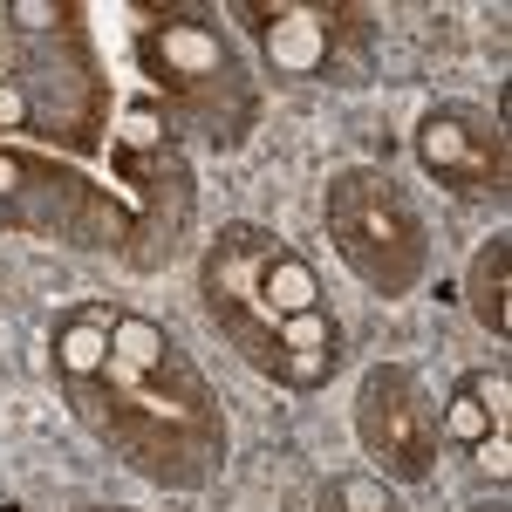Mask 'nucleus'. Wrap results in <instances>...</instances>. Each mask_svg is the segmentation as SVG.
<instances>
[{
  "instance_id": "obj_1",
  "label": "nucleus",
  "mask_w": 512,
  "mask_h": 512,
  "mask_svg": "<svg viewBox=\"0 0 512 512\" xmlns=\"http://www.w3.org/2000/svg\"><path fill=\"white\" fill-rule=\"evenodd\" d=\"M328 233L335 253L383 294H403L424 274V219L383 171H342L328 185Z\"/></svg>"
},
{
  "instance_id": "obj_2",
  "label": "nucleus",
  "mask_w": 512,
  "mask_h": 512,
  "mask_svg": "<svg viewBox=\"0 0 512 512\" xmlns=\"http://www.w3.org/2000/svg\"><path fill=\"white\" fill-rule=\"evenodd\" d=\"M355 437L362 451L376 458V478H396V485H417L431 478L437 465V410L424 403L417 376L403 362H376L355 390Z\"/></svg>"
},
{
  "instance_id": "obj_3",
  "label": "nucleus",
  "mask_w": 512,
  "mask_h": 512,
  "mask_svg": "<svg viewBox=\"0 0 512 512\" xmlns=\"http://www.w3.org/2000/svg\"><path fill=\"white\" fill-rule=\"evenodd\" d=\"M274 253H280L274 233H260V226H226L219 246L205 253V274H198L212 321H219L239 349H246L253 369H267V362H274V328H280V321L267 315V301H260V274H267V260H274Z\"/></svg>"
},
{
  "instance_id": "obj_4",
  "label": "nucleus",
  "mask_w": 512,
  "mask_h": 512,
  "mask_svg": "<svg viewBox=\"0 0 512 512\" xmlns=\"http://www.w3.org/2000/svg\"><path fill=\"white\" fill-rule=\"evenodd\" d=\"M410 144H417V164L451 192H506V130L485 123L478 110H458V103L424 110Z\"/></svg>"
},
{
  "instance_id": "obj_5",
  "label": "nucleus",
  "mask_w": 512,
  "mask_h": 512,
  "mask_svg": "<svg viewBox=\"0 0 512 512\" xmlns=\"http://www.w3.org/2000/svg\"><path fill=\"white\" fill-rule=\"evenodd\" d=\"M267 69L287 82H308L321 69H335V14L308 7V0H274V7H246Z\"/></svg>"
},
{
  "instance_id": "obj_6",
  "label": "nucleus",
  "mask_w": 512,
  "mask_h": 512,
  "mask_svg": "<svg viewBox=\"0 0 512 512\" xmlns=\"http://www.w3.org/2000/svg\"><path fill=\"white\" fill-rule=\"evenodd\" d=\"M144 62L158 69V82L171 89H212V82H233V48L198 28V21H171L158 35L144 41Z\"/></svg>"
},
{
  "instance_id": "obj_7",
  "label": "nucleus",
  "mask_w": 512,
  "mask_h": 512,
  "mask_svg": "<svg viewBox=\"0 0 512 512\" xmlns=\"http://www.w3.org/2000/svg\"><path fill=\"white\" fill-rule=\"evenodd\" d=\"M335 362H342V328H335L328 308L287 315L274 328V362H267V376H280L287 390H315V383H328Z\"/></svg>"
},
{
  "instance_id": "obj_8",
  "label": "nucleus",
  "mask_w": 512,
  "mask_h": 512,
  "mask_svg": "<svg viewBox=\"0 0 512 512\" xmlns=\"http://www.w3.org/2000/svg\"><path fill=\"white\" fill-rule=\"evenodd\" d=\"M110 355H117L123 369H137V376H178V383L198 396L192 369L178 362V342L164 335L158 321H144V315H117V321H110Z\"/></svg>"
},
{
  "instance_id": "obj_9",
  "label": "nucleus",
  "mask_w": 512,
  "mask_h": 512,
  "mask_svg": "<svg viewBox=\"0 0 512 512\" xmlns=\"http://www.w3.org/2000/svg\"><path fill=\"white\" fill-rule=\"evenodd\" d=\"M506 287H512V239L492 233V239L472 253V274H465V301H472L478 328H492V342H506V328H512Z\"/></svg>"
},
{
  "instance_id": "obj_10",
  "label": "nucleus",
  "mask_w": 512,
  "mask_h": 512,
  "mask_svg": "<svg viewBox=\"0 0 512 512\" xmlns=\"http://www.w3.org/2000/svg\"><path fill=\"white\" fill-rule=\"evenodd\" d=\"M55 369L89 390L103 369H110V315H96V308H82V315L55 321Z\"/></svg>"
},
{
  "instance_id": "obj_11",
  "label": "nucleus",
  "mask_w": 512,
  "mask_h": 512,
  "mask_svg": "<svg viewBox=\"0 0 512 512\" xmlns=\"http://www.w3.org/2000/svg\"><path fill=\"white\" fill-rule=\"evenodd\" d=\"M260 301H267V315H274V321L321 308V280H315V267H308L301 253H287V246H280L274 260H267V274H260Z\"/></svg>"
},
{
  "instance_id": "obj_12",
  "label": "nucleus",
  "mask_w": 512,
  "mask_h": 512,
  "mask_svg": "<svg viewBox=\"0 0 512 512\" xmlns=\"http://www.w3.org/2000/svg\"><path fill=\"white\" fill-rule=\"evenodd\" d=\"M321 512H396V492L376 472H342L321 485Z\"/></svg>"
},
{
  "instance_id": "obj_13",
  "label": "nucleus",
  "mask_w": 512,
  "mask_h": 512,
  "mask_svg": "<svg viewBox=\"0 0 512 512\" xmlns=\"http://www.w3.org/2000/svg\"><path fill=\"white\" fill-rule=\"evenodd\" d=\"M437 437H451V444H478V437H492V417L478 410V396L458 383L451 390V403L437 410Z\"/></svg>"
},
{
  "instance_id": "obj_14",
  "label": "nucleus",
  "mask_w": 512,
  "mask_h": 512,
  "mask_svg": "<svg viewBox=\"0 0 512 512\" xmlns=\"http://www.w3.org/2000/svg\"><path fill=\"white\" fill-rule=\"evenodd\" d=\"M465 390L478 396V410L492 417V431H512V376L506 369H492V376H472Z\"/></svg>"
},
{
  "instance_id": "obj_15",
  "label": "nucleus",
  "mask_w": 512,
  "mask_h": 512,
  "mask_svg": "<svg viewBox=\"0 0 512 512\" xmlns=\"http://www.w3.org/2000/svg\"><path fill=\"white\" fill-rule=\"evenodd\" d=\"M472 451H478V465L492 472V485H506V478H512V431H492V437H478Z\"/></svg>"
},
{
  "instance_id": "obj_16",
  "label": "nucleus",
  "mask_w": 512,
  "mask_h": 512,
  "mask_svg": "<svg viewBox=\"0 0 512 512\" xmlns=\"http://www.w3.org/2000/svg\"><path fill=\"white\" fill-rule=\"evenodd\" d=\"M7 21H14V28H21V35H41V28H55V21H62V14H55V7H48V0H14V7H7Z\"/></svg>"
},
{
  "instance_id": "obj_17",
  "label": "nucleus",
  "mask_w": 512,
  "mask_h": 512,
  "mask_svg": "<svg viewBox=\"0 0 512 512\" xmlns=\"http://www.w3.org/2000/svg\"><path fill=\"white\" fill-rule=\"evenodd\" d=\"M0 130H28V89L0 76Z\"/></svg>"
},
{
  "instance_id": "obj_18",
  "label": "nucleus",
  "mask_w": 512,
  "mask_h": 512,
  "mask_svg": "<svg viewBox=\"0 0 512 512\" xmlns=\"http://www.w3.org/2000/svg\"><path fill=\"white\" fill-rule=\"evenodd\" d=\"M7 192H21V164H14V158H0V198H7Z\"/></svg>"
},
{
  "instance_id": "obj_19",
  "label": "nucleus",
  "mask_w": 512,
  "mask_h": 512,
  "mask_svg": "<svg viewBox=\"0 0 512 512\" xmlns=\"http://www.w3.org/2000/svg\"><path fill=\"white\" fill-rule=\"evenodd\" d=\"M472 512H512V506H506V499H492V506H472Z\"/></svg>"
}]
</instances>
